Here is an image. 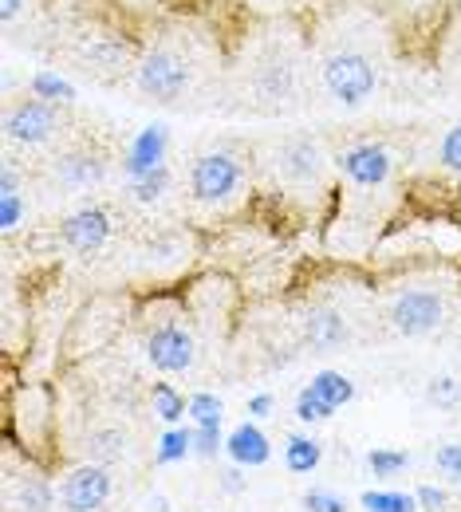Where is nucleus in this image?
Returning a JSON list of instances; mask_svg holds the SVG:
<instances>
[{
	"instance_id": "nucleus-13",
	"label": "nucleus",
	"mask_w": 461,
	"mask_h": 512,
	"mask_svg": "<svg viewBox=\"0 0 461 512\" xmlns=\"http://www.w3.org/2000/svg\"><path fill=\"white\" fill-rule=\"evenodd\" d=\"M60 233H64V245L71 253L91 256L111 241V217H107V209H99V205H83V209H75L71 217H64Z\"/></svg>"
},
{
	"instance_id": "nucleus-28",
	"label": "nucleus",
	"mask_w": 461,
	"mask_h": 512,
	"mask_svg": "<svg viewBox=\"0 0 461 512\" xmlns=\"http://www.w3.org/2000/svg\"><path fill=\"white\" fill-rule=\"evenodd\" d=\"M166 190H170V170H166V166L154 170V174H146V178H138V182H131V193L138 205H154V201H162Z\"/></svg>"
},
{
	"instance_id": "nucleus-40",
	"label": "nucleus",
	"mask_w": 461,
	"mask_h": 512,
	"mask_svg": "<svg viewBox=\"0 0 461 512\" xmlns=\"http://www.w3.org/2000/svg\"><path fill=\"white\" fill-rule=\"evenodd\" d=\"M272 406H276L272 394H253V398H249V418H268Z\"/></svg>"
},
{
	"instance_id": "nucleus-16",
	"label": "nucleus",
	"mask_w": 461,
	"mask_h": 512,
	"mask_svg": "<svg viewBox=\"0 0 461 512\" xmlns=\"http://www.w3.org/2000/svg\"><path fill=\"white\" fill-rule=\"evenodd\" d=\"M304 335L316 351H335V347L347 343L351 327L343 320V312H335V308H312V316L304 323Z\"/></svg>"
},
{
	"instance_id": "nucleus-2",
	"label": "nucleus",
	"mask_w": 461,
	"mask_h": 512,
	"mask_svg": "<svg viewBox=\"0 0 461 512\" xmlns=\"http://www.w3.org/2000/svg\"><path fill=\"white\" fill-rule=\"evenodd\" d=\"M123 323H127V300H123V296L103 292V296L87 300V304L75 312V320L67 323L64 343H60V359H64V363H79V359L103 351V347L123 331Z\"/></svg>"
},
{
	"instance_id": "nucleus-26",
	"label": "nucleus",
	"mask_w": 461,
	"mask_h": 512,
	"mask_svg": "<svg viewBox=\"0 0 461 512\" xmlns=\"http://www.w3.org/2000/svg\"><path fill=\"white\" fill-rule=\"evenodd\" d=\"M56 505V489L44 477H28L20 485V512H52Z\"/></svg>"
},
{
	"instance_id": "nucleus-19",
	"label": "nucleus",
	"mask_w": 461,
	"mask_h": 512,
	"mask_svg": "<svg viewBox=\"0 0 461 512\" xmlns=\"http://www.w3.org/2000/svg\"><path fill=\"white\" fill-rule=\"evenodd\" d=\"M257 87L264 99H288L292 95V64L284 56H268L257 71Z\"/></svg>"
},
{
	"instance_id": "nucleus-30",
	"label": "nucleus",
	"mask_w": 461,
	"mask_h": 512,
	"mask_svg": "<svg viewBox=\"0 0 461 512\" xmlns=\"http://www.w3.org/2000/svg\"><path fill=\"white\" fill-rule=\"evenodd\" d=\"M190 418H194V426H221L225 422V406H221V398L217 394H194L190 398Z\"/></svg>"
},
{
	"instance_id": "nucleus-42",
	"label": "nucleus",
	"mask_w": 461,
	"mask_h": 512,
	"mask_svg": "<svg viewBox=\"0 0 461 512\" xmlns=\"http://www.w3.org/2000/svg\"><path fill=\"white\" fill-rule=\"evenodd\" d=\"M150 512H170V505H166V497H150Z\"/></svg>"
},
{
	"instance_id": "nucleus-29",
	"label": "nucleus",
	"mask_w": 461,
	"mask_h": 512,
	"mask_svg": "<svg viewBox=\"0 0 461 512\" xmlns=\"http://www.w3.org/2000/svg\"><path fill=\"white\" fill-rule=\"evenodd\" d=\"M331 414H335V406L324 402L312 386H304V390L296 394V418H300V422H308V426H312V422H328Z\"/></svg>"
},
{
	"instance_id": "nucleus-12",
	"label": "nucleus",
	"mask_w": 461,
	"mask_h": 512,
	"mask_svg": "<svg viewBox=\"0 0 461 512\" xmlns=\"http://www.w3.org/2000/svg\"><path fill=\"white\" fill-rule=\"evenodd\" d=\"M276 174H280L288 186H300V190L320 186V182H324V150H320V142H312V138H292V142H284V146L276 150Z\"/></svg>"
},
{
	"instance_id": "nucleus-18",
	"label": "nucleus",
	"mask_w": 461,
	"mask_h": 512,
	"mask_svg": "<svg viewBox=\"0 0 461 512\" xmlns=\"http://www.w3.org/2000/svg\"><path fill=\"white\" fill-rule=\"evenodd\" d=\"M127 449H131V438L119 426H103V430H91L87 434V457L95 465H115V461L127 457Z\"/></svg>"
},
{
	"instance_id": "nucleus-17",
	"label": "nucleus",
	"mask_w": 461,
	"mask_h": 512,
	"mask_svg": "<svg viewBox=\"0 0 461 512\" xmlns=\"http://www.w3.org/2000/svg\"><path fill=\"white\" fill-rule=\"evenodd\" d=\"M103 170H107L103 154H91V150H71L60 158V178L71 190H87V186L103 182Z\"/></svg>"
},
{
	"instance_id": "nucleus-14",
	"label": "nucleus",
	"mask_w": 461,
	"mask_h": 512,
	"mask_svg": "<svg viewBox=\"0 0 461 512\" xmlns=\"http://www.w3.org/2000/svg\"><path fill=\"white\" fill-rule=\"evenodd\" d=\"M166 150H170V130L162 127V123L142 127L131 138L127 154H123V174H127L131 182H138V178L162 170V166H166Z\"/></svg>"
},
{
	"instance_id": "nucleus-8",
	"label": "nucleus",
	"mask_w": 461,
	"mask_h": 512,
	"mask_svg": "<svg viewBox=\"0 0 461 512\" xmlns=\"http://www.w3.org/2000/svg\"><path fill=\"white\" fill-rule=\"evenodd\" d=\"M146 359H150V367L162 371V375H182V371H190L194 359H198L194 335L178 323V316L154 323V327L146 331Z\"/></svg>"
},
{
	"instance_id": "nucleus-6",
	"label": "nucleus",
	"mask_w": 461,
	"mask_h": 512,
	"mask_svg": "<svg viewBox=\"0 0 461 512\" xmlns=\"http://www.w3.org/2000/svg\"><path fill=\"white\" fill-rule=\"evenodd\" d=\"M335 166H339V178L359 193L383 190L391 182V174H395V158H391V150L383 142H355V146H347L339 154Z\"/></svg>"
},
{
	"instance_id": "nucleus-4",
	"label": "nucleus",
	"mask_w": 461,
	"mask_h": 512,
	"mask_svg": "<svg viewBox=\"0 0 461 512\" xmlns=\"http://www.w3.org/2000/svg\"><path fill=\"white\" fill-rule=\"evenodd\" d=\"M138 91L154 103H178L186 91H190V79H194V67L186 60V52L170 48V44H158L150 48L142 60H138Z\"/></svg>"
},
{
	"instance_id": "nucleus-32",
	"label": "nucleus",
	"mask_w": 461,
	"mask_h": 512,
	"mask_svg": "<svg viewBox=\"0 0 461 512\" xmlns=\"http://www.w3.org/2000/svg\"><path fill=\"white\" fill-rule=\"evenodd\" d=\"M438 166H442L446 174L461 178V123L442 134V146H438Z\"/></svg>"
},
{
	"instance_id": "nucleus-3",
	"label": "nucleus",
	"mask_w": 461,
	"mask_h": 512,
	"mask_svg": "<svg viewBox=\"0 0 461 512\" xmlns=\"http://www.w3.org/2000/svg\"><path fill=\"white\" fill-rule=\"evenodd\" d=\"M245 162L229 150H209L201 154L190 170V197L198 201L201 209H213V213H225L233 209L241 197H245Z\"/></svg>"
},
{
	"instance_id": "nucleus-38",
	"label": "nucleus",
	"mask_w": 461,
	"mask_h": 512,
	"mask_svg": "<svg viewBox=\"0 0 461 512\" xmlns=\"http://www.w3.org/2000/svg\"><path fill=\"white\" fill-rule=\"evenodd\" d=\"M221 489H225V493H233V497H237V493H245V469H241V465H229V469L221 473Z\"/></svg>"
},
{
	"instance_id": "nucleus-41",
	"label": "nucleus",
	"mask_w": 461,
	"mask_h": 512,
	"mask_svg": "<svg viewBox=\"0 0 461 512\" xmlns=\"http://www.w3.org/2000/svg\"><path fill=\"white\" fill-rule=\"evenodd\" d=\"M20 12H28V0H0V20L12 24Z\"/></svg>"
},
{
	"instance_id": "nucleus-10",
	"label": "nucleus",
	"mask_w": 461,
	"mask_h": 512,
	"mask_svg": "<svg viewBox=\"0 0 461 512\" xmlns=\"http://www.w3.org/2000/svg\"><path fill=\"white\" fill-rule=\"evenodd\" d=\"M391 327L406 339H418V335H430L442 316H446V304L434 288H406L391 300Z\"/></svg>"
},
{
	"instance_id": "nucleus-24",
	"label": "nucleus",
	"mask_w": 461,
	"mask_h": 512,
	"mask_svg": "<svg viewBox=\"0 0 461 512\" xmlns=\"http://www.w3.org/2000/svg\"><path fill=\"white\" fill-rule=\"evenodd\" d=\"M308 386H312V390H316L324 402H331L335 410H339V406H347V402L355 398V383H351L343 371H320V375H316Z\"/></svg>"
},
{
	"instance_id": "nucleus-31",
	"label": "nucleus",
	"mask_w": 461,
	"mask_h": 512,
	"mask_svg": "<svg viewBox=\"0 0 461 512\" xmlns=\"http://www.w3.org/2000/svg\"><path fill=\"white\" fill-rule=\"evenodd\" d=\"M426 398H430V406H438V410H454L461 402V383L450 379V375H438V379H430V386H426Z\"/></svg>"
},
{
	"instance_id": "nucleus-37",
	"label": "nucleus",
	"mask_w": 461,
	"mask_h": 512,
	"mask_svg": "<svg viewBox=\"0 0 461 512\" xmlns=\"http://www.w3.org/2000/svg\"><path fill=\"white\" fill-rule=\"evenodd\" d=\"M414 497H418V509H422V512H442V509H446V489H438V485H422Z\"/></svg>"
},
{
	"instance_id": "nucleus-7",
	"label": "nucleus",
	"mask_w": 461,
	"mask_h": 512,
	"mask_svg": "<svg viewBox=\"0 0 461 512\" xmlns=\"http://www.w3.org/2000/svg\"><path fill=\"white\" fill-rule=\"evenodd\" d=\"M182 308H190V316L201 327H229L237 312V284L229 276H198L186 292H182Z\"/></svg>"
},
{
	"instance_id": "nucleus-5",
	"label": "nucleus",
	"mask_w": 461,
	"mask_h": 512,
	"mask_svg": "<svg viewBox=\"0 0 461 512\" xmlns=\"http://www.w3.org/2000/svg\"><path fill=\"white\" fill-rule=\"evenodd\" d=\"M320 75H324L328 95L335 99V103H343V107H359V103H367L371 91H375V83H379V71H375V64H371V56H363V52H355V48L328 52V56H324V67H320Z\"/></svg>"
},
{
	"instance_id": "nucleus-35",
	"label": "nucleus",
	"mask_w": 461,
	"mask_h": 512,
	"mask_svg": "<svg viewBox=\"0 0 461 512\" xmlns=\"http://www.w3.org/2000/svg\"><path fill=\"white\" fill-rule=\"evenodd\" d=\"M304 509L308 512H347V501L339 493H328V489H312L304 497Z\"/></svg>"
},
{
	"instance_id": "nucleus-9",
	"label": "nucleus",
	"mask_w": 461,
	"mask_h": 512,
	"mask_svg": "<svg viewBox=\"0 0 461 512\" xmlns=\"http://www.w3.org/2000/svg\"><path fill=\"white\" fill-rule=\"evenodd\" d=\"M56 130H60V107L36 95H24L4 111V134L20 146H44L48 138H56Z\"/></svg>"
},
{
	"instance_id": "nucleus-20",
	"label": "nucleus",
	"mask_w": 461,
	"mask_h": 512,
	"mask_svg": "<svg viewBox=\"0 0 461 512\" xmlns=\"http://www.w3.org/2000/svg\"><path fill=\"white\" fill-rule=\"evenodd\" d=\"M320 461H324V446H320L316 438H308V434H292V438H288V446H284V465H288L292 473H312Z\"/></svg>"
},
{
	"instance_id": "nucleus-15",
	"label": "nucleus",
	"mask_w": 461,
	"mask_h": 512,
	"mask_svg": "<svg viewBox=\"0 0 461 512\" xmlns=\"http://www.w3.org/2000/svg\"><path fill=\"white\" fill-rule=\"evenodd\" d=\"M225 453H229L233 465H241V469H261L264 461L272 457V446H268V438H264V430L257 422H241V426L225 438Z\"/></svg>"
},
{
	"instance_id": "nucleus-27",
	"label": "nucleus",
	"mask_w": 461,
	"mask_h": 512,
	"mask_svg": "<svg viewBox=\"0 0 461 512\" xmlns=\"http://www.w3.org/2000/svg\"><path fill=\"white\" fill-rule=\"evenodd\" d=\"M410 465V453L406 449H391V446H375L367 453V469L375 473V477H395Z\"/></svg>"
},
{
	"instance_id": "nucleus-25",
	"label": "nucleus",
	"mask_w": 461,
	"mask_h": 512,
	"mask_svg": "<svg viewBox=\"0 0 461 512\" xmlns=\"http://www.w3.org/2000/svg\"><path fill=\"white\" fill-rule=\"evenodd\" d=\"M359 505L367 512H422L414 493H383V489H367Z\"/></svg>"
},
{
	"instance_id": "nucleus-1",
	"label": "nucleus",
	"mask_w": 461,
	"mask_h": 512,
	"mask_svg": "<svg viewBox=\"0 0 461 512\" xmlns=\"http://www.w3.org/2000/svg\"><path fill=\"white\" fill-rule=\"evenodd\" d=\"M4 442L32 465H56V390L48 383H20L4 390Z\"/></svg>"
},
{
	"instance_id": "nucleus-11",
	"label": "nucleus",
	"mask_w": 461,
	"mask_h": 512,
	"mask_svg": "<svg viewBox=\"0 0 461 512\" xmlns=\"http://www.w3.org/2000/svg\"><path fill=\"white\" fill-rule=\"evenodd\" d=\"M107 497H111V473L107 465H95V461L71 469L60 485V501L67 512H99L107 505Z\"/></svg>"
},
{
	"instance_id": "nucleus-22",
	"label": "nucleus",
	"mask_w": 461,
	"mask_h": 512,
	"mask_svg": "<svg viewBox=\"0 0 461 512\" xmlns=\"http://www.w3.org/2000/svg\"><path fill=\"white\" fill-rule=\"evenodd\" d=\"M28 95H36L44 103H56V107H67L75 99V87L67 83L64 75H56V71H36L28 79Z\"/></svg>"
},
{
	"instance_id": "nucleus-23",
	"label": "nucleus",
	"mask_w": 461,
	"mask_h": 512,
	"mask_svg": "<svg viewBox=\"0 0 461 512\" xmlns=\"http://www.w3.org/2000/svg\"><path fill=\"white\" fill-rule=\"evenodd\" d=\"M186 453H194V430L170 426V430L162 434L158 449H154V461H158V465H178V461H186Z\"/></svg>"
},
{
	"instance_id": "nucleus-34",
	"label": "nucleus",
	"mask_w": 461,
	"mask_h": 512,
	"mask_svg": "<svg viewBox=\"0 0 461 512\" xmlns=\"http://www.w3.org/2000/svg\"><path fill=\"white\" fill-rule=\"evenodd\" d=\"M225 449L221 426H194V453L198 457H217Z\"/></svg>"
},
{
	"instance_id": "nucleus-39",
	"label": "nucleus",
	"mask_w": 461,
	"mask_h": 512,
	"mask_svg": "<svg viewBox=\"0 0 461 512\" xmlns=\"http://www.w3.org/2000/svg\"><path fill=\"white\" fill-rule=\"evenodd\" d=\"M0 193H20V174H16L12 158L0 166Z\"/></svg>"
},
{
	"instance_id": "nucleus-21",
	"label": "nucleus",
	"mask_w": 461,
	"mask_h": 512,
	"mask_svg": "<svg viewBox=\"0 0 461 512\" xmlns=\"http://www.w3.org/2000/svg\"><path fill=\"white\" fill-rule=\"evenodd\" d=\"M150 406H154V414H158L166 426H178V422L190 414V402L178 394V386H170V383L150 386Z\"/></svg>"
},
{
	"instance_id": "nucleus-33",
	"label": "nucleus",
	"mask_w": 461,
	"mask_h": 512,
	"mask_svg": "<svg viewBox=\"0 0 461 512\" xmlns=\"http://www.w3.org/2000/svg\"><path fill=\"white\" fill-rule=\"evenodd\" d=\"M24 213H28V205H24L20 193H0V229L4 233H16L20 221H24Z\"/></svg>"
},
{
	"instance_id": "nucleus-36",
	"label": "nucleus",
	"mask_w": 461,
	"mask_h": 512,
	"mask_svg": "<svg viewBox=\"0 0 461 512\" xmlns=\"http://www.w3.org/2000/svg\"><path fill=\"white\" fill-rule=\"evenodd\" d=\"M434 465H438V473H442V477L461 481V446H438Z\"/></svg>"
}]
</instances>
